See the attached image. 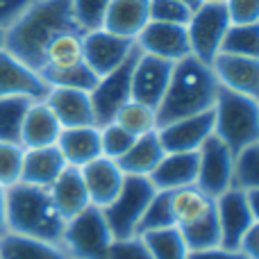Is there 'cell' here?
Listing matches in <instances>:
<instances>
[{"instance_id":"6da1fadb","label":"cell","mask_w":259,"mask_h":259,"mask_svg":"<svg viewBox=\"0 0 259 259\" xmlns=\"http://www.w3.org/2000/svg\"><path fill=\"white\" fill-rule=\"evenodd\" d=\"M71 30H80L73 18L71 0H32L27 12L5 32V50L41 71L48 44Z\"/></svg>"},{"instance_id":"7a4b0ae2","label":"cell","mask_w":259,"mask_h":259,"mask_svg":"<svg viewBox=\"0 0 259 259\" xmlns=\"http://www.w3.org/2000/svg\"><path fill=\"white\" fill-rule=\"evenodd\" d=\"M219 89L221 84L211 64L200 62L193 55L175 62L166 94L157 105V127L214 109Z\"/></svg>"},{"instance_id":"3957f363","label":"cell","mask_w":259,"mask_h":259,"mask_svg":"<svg viewBox=\"0 0 259 259\" xmlns=\"http://www.w3.org/2000/svg\"><path fill=\"white\" fill-rule=\"evenodd\" d=\"M5 214H7V232L62 243L66 219L57 211L48 189L32 187L25 182L7 187Z\"/></svg>"},{"instance_id":"277c9868","label":"cell","mask_w":259,"mask_h":259,"mask_svg":"<svg viewBox=\"0 0 259 259\" xmlns=\"http://www.w3.org/2000/svg\"><path fill=\"white\" fill-rule=\"evenodd\" d=\"M211 112H214V134L234 155L259 143L257 100L221 87Z\"/></svg>"},{"instance_id":"5b68a950","label":"cell","mask_w":259,"mask_h":259,"mask_svg":"<svg viewBox=\"0 0 259 259\" xmlns=\"http://www.w3.org/2000/svg\"><path fill=\"white\" fill-rule=\"evenodd\" d=\"M114 241L100 207L89 205L66 221L62 246L71 259H105Z\"/></svg>"},{"instance_id":"8992f818","label":"cell","mask_w":259,"mask_h":259,"mask_svg":"<svg viewBox=\"0 0 259 259\" xmlns=\"http://www.w3.org/2000/svg\"><path fill=\"white\" fill-rule=\"evenodd\" d=\"M155 191L157 189L150 182V178L125 175V182H123L118 196L107 207H103L105 221H107L114 239L137 237V225L141 221L150 198L155 196Z\"/></svg>"},{"instance_id":"52a82bcc","label":"cell","mask_w":259,"mask_h":259,"mask_svg":"<svg viewBox=\"0 0 259 259\" xmlns=\"http://www.w3.org/2000/svg\"><path fill=\"white\" fill-rule=\"evenodd\" d=\"M232 25L228 16V9L223 3H202L191 12L187 23V34L191 44V55L200 62L211 64L216 55L221 53V44L225 39V32Z\"/></svg>"},{"instance_id":"ba28073f","label":"cell","mask_w":259,"mask_h":259,"mask_svg":"<svg viewBox=\"0 0 259 259\" xmlns=\"http://www.w3.org/2000/svg\"><path fill=\"white\" fill-rule=\"evenodd\" d=\"M137 57H139V48L118 68L98 77V84L91 91V103H94L96 125L98 127L112 123L118 109L132 98V73Z\"/></svg>"},{"instance_id":"9c48e42d","label":"cell","mask_w":259,"mask_h":259,"mask_svg":"<svg viewBox=\"0 0 259 259\" xmlns=\"http://www.w3.org/2000/svg\"><path fill=\"white\" fill-rule=\"evenodd\" d=\"M234 155L216 134H211L198 148V180L196 187L207 196L219 198L230 187H234Z\"/></svg>"},{"instance_id":"30bf717a","label":"cell","mask_w":259,"mask_h":259,"mask_svg":"<svg viewBox=\"0 0 259 259\" xmlns=\"http://www.w3.org/2000/svg\"><path fill=\"white\" fill-rule=\"evenodd\" d=\"M134 50H137V41L118 36L105 27L82 32V57L98 77L118 68Z\"/></svg>"},{"instance_id":"8fae6325","label":"cell","mask_w":259,"mask_h":259,"mask_svg":"<svg viewBox=\"0 0 259 259\" xmlns=\"http://www.w3.org/2000/svg\"><path fill=\"white\" fill-rule=\"evenodd\" d=\"M137 48L152 57L166 59V62H180V59L191 55L187 25H175V23H157L150 21L137 39Z\"/></svg>"},{"instance_id":"7c38bea8","label":"cell","mask_w":259,"mask_h":259,"mask_svg":"<svg viewBox=\"0 0 259 259\" xmlns=\"http://www.w3.org/2000/svg\"><path fill=\"white\" fill-rule=\"evenodd\" d=\"M216 219L221 225V246L228 250H237L243 232L255 223L248 207L246 191L239 187H230L216 198Z\"/></svg>"},{"instance_id":"4fadbf2b","label":"cell","mask_w":259,"mask_h":259,"mask_svg":"<svg viewBox=\"0 0 259 259\" xmlns=\"http://www.w3.org/2000/svg\"><path fill=\"white\" fill-rule=\"evenodd\" d=\"M50 87L41 77L36 68L27 66L25 62L16 59L12 53H0V98L3 96H18L27 98L32 103L46 100Z\"/></svg>"},{"instance_id":"5bb4252c","label":"cell","mask_w":259,"mask_h":259,"mask_svg":"<svg viewBox=\"0 0 259 259\" xmlns=\"http://www.w3.org/2000/svg\"><path fill=\"white\" fill-rule=\"evenodd\" d=\"M170 73H173V62L152 57V55L139 50L132 73V100H139V103L157 109L170 82Z\"/></svg>"},{"instance_id":"9a60e30c","label":"cell","mask_w":259,"mask_h":259,"mask_svg":"<svg viewBox=\"0 0 259 259\" xmlns=\"http://www.w3.org/2000/svg\"><path fill=\"white\" fill-rule=\"evenodd\" d=\"M157 134L166 152H193L214 134V112L209 109L196 116L178 118L157 127Z\"/></svg>"},{"instance_id":"2e32d148","label":"cell","mask_w":259,"mask_h":259,"mask_svg":"<svg viewBox=\"0 0 259 259\" xmlns=\"http://www.w3.org/2000/svg\"><path fill=\"white\" fill-rule=\"evenodd\" d=\"M211 71L223 89L248 96L259 103V59L219 53L211 62Z\"/></svg>"},{"instance_id":"e0dca14e","label":"cell","mask_w":259,"mask_h":259,"mask_svg":"<svg viewBox=\"0 0 259 259\" xmlns=\"http://www.w3.org/2000/svg\"><path fill=\"white\" fill-rule=\"evenodd\" d=\"M82 180H84L87 193H89V202L96 207H107L114 198L118 196L123 182H125V173L114 159L100 155L98 159L89 161L80 168Z\"/></svg>"},{"instance_id":"ac0fdd59","label":"cell","mask_w":259,"mask_h":259,"mask_svg":"<svg viewBox=\"0 0 259 259\" xmlns=\"http://www.w3.org/2000/svg\"><path fill=\"white\" fill-rule=\"evenodd\" d=\"M46 105L59 125L64 127H84V125H96V114H94V103H91L89 91L80 89H62V87H53L46 96Z\"/></svg>"},{"instance_id":"d6986e66","label":"cell","mask_w":259,"mask_h":259,"mask_svg":"<svg viewBox=\"0 0 259 259\" xmlns=\"http://www.w3.org/2000/svg\"><path fill=\"white\" fill-rule=\"evenodd\" d=\"M148 178L155 184V189H161V191H178L184 187H193L198 180V150L166 152Z\"/></svg>"},{"instance_id":"ffe728a7","label":"cell","mask_w":259,"mask_h":259,"mask_svg":"<svg viewBox=\"0 0 259 259\" xmlns=\"http://www.w3.org/2000/svg\"><path fill=\"white\" fill-rule=\"evenodd\" d=\"M57 148L62 152L66 166L82 168L84 164L98 159L103 155L100 146V127L84 125V127H64L57 139Z\"/></svg>"},{"instance_id":"44dd1931","label":"cell","mask_w":259,"mask_h":259,"mask_svg":"<svg viewBox=\"0 0 259 259\" xmlns=\"http://www.w3.org/2000/svg\"><path fill=\"white\" fill-rule=\"evenodd\" d=\"M148 23H150V0H112L103 18L105 30L132 41Z\"/></svg>"},{"instance_id":"7402d4cb","label":"cell","mask_w":259,"mask_h":259,"mask_svg":"<svg viewBox=\"0 0 259 259\" xmlns=\"http://www.w3.org/2000/svg\"><path fill=\"white\" fill-rule=\"evenodd\" d=\"M64 168H66V161H64L57 146L27 148V150L23 152L21 182L32 184V187L48 189L50 184L62 175Z\"/></svg>"},{"instance_id":"603a6c76","label":"cell","mask_w":259,"mask_h":259,"mask_svg":"<svg viewBox=\"0 0 259 259\" xmlns=\"http://www.w3.org/2000/svg\"><path fill=\"white\" fill-rule=\"evenodd\" d=\"M62 134V125L46 105V100H36L30 105L25 114V121L21 127V143L23 148H46V146H57V139Z\"/></svg>"},{"instance_id":"cb8c5ba5","label":"cell","mask_w":259,"mask_h":259,"mask_svg":"<svg viewBox=\"0 0 259 259\" xmlns=\"http://www.w3.org/2000/svg\"><path fill=\"white\" fill-rule=\"evenodd\" d=\"M48 193H50V198H53L57 211L66 221L71 219V216H75L77 211H82L84 207L91 205L89 193H87V187H84V180H82V173L75 166H66V168L62 170V175L48 187Z\"/></svg>"},{"instance_id":"d4e9b609","label":"cell","mask_w":259,"mask_h":259,"mask_svg":"<svg viewBox=\"0 0 259 259\" xmlns=\"http://www.w3.org/2000/svg\"><path fill=\"white\" fill-rule=\"evenodd\" d=\"M166 155L164 146L159 141V134L155 132H148V134H141V137L134 139V143L130 146V150L121 159L116 161L121 166V170L125 175H148L157 168V164L161 161V157Z\"/></svg>"},{"instance_id":"484cf974","label":"cell","mask_w":259,"mask_h":259,"mask_svg":"<svg viewBox=\"0 0 259 259\" xmlns=\"http://www.w3.org/2000/svg\"><path fill=\"white\" fill-rule=\"evenodd\" d=\"M0 259H71L62 243L41 241L16 232L0 237Z\"/></svg>"},{"instance_id":"4316f807","label":"cell","mask_w":259,"mask_h":259,"mask_svg":"<svg viewBox=\"0 0 259 259\" xmlns=\"http://www.w3.org/2000/svg\"><path fill=\"white\" fill-rule=\"evenodd\" d=\"M214 209H216V198L207 196L196 184L170 191V211H173L175 219V228L196 223V221L205 219L207 214H211Z\"/></svg>"},{"instance_id":"83f0119b","label":"cell","mask_w":259,"mask_h":259,"mask_svg":"<svg viewBox=\"0 0 259 259\" xmlns=\"http://www.w3.org/2000/svg\"><path fill=\"white\" fill-rule=\"evenodd\" d=\"M82 32L80 30H71V32H62L57 34L53 41L48 44L44 53V68H68L82 64Z\"/></svg>"},{"instance_id":"f1b7e54d","label":"cell","mask_w":259,"mask_h":259,"mask_svg":"<svg viewBox=\"0 0 259 259\" xmlns=\"http://www.w3.org/2000/svg\"><path fill=\"white\" fill-rule=\"evenodd\" d=\"M39 73L50 89L53 87H62V89H80V91H89L91 94L94 87L98 84V75L84 62L75 64V66H68V68H44Z\"/></svg>"},{"instance_id":"f546056e","label":"cell","mask_w":259,"mask_h":259,"mask_svg":"<svg viewBox=\"0 0 259 259\" xmlns=\"http://www.w3.org/2000/svg\"><path fill=\"white\" fill-rule=\"evenodd\" d=\"M114 123H118L123 130H127L132 137H141V134L155 132L157 130V109L130 98L116 112Z\"/></svg>"},{"instance_id":"4dcf8cb0","label":"cell","mask_w":259,"mask_h":259,"mask_svg":"<svg viewBox=\"0 0 259 259\" xmlns=\"http://www.w3.org/2000/svg\"><path fill=\"white\" fill-rule=\"evenodd\" d=\"M178 230L182 234L184 243H187L189 252L209 250V248L221 246V225H219V219H216V209L211 214H207L205 219L196 221V223H189Z\"/></svg>"},{"instance_id":"1f68e13d","label":"cell","mask_w":259,"mask_h":259,"mask_svg":"<svg viewBox=\"0 0 259 259\" xmlns=\"http://www.w3.org/2000/svg\"><path fill=\"white\" fill-rule=\"evenodd\" d=\"M30 105L32 100L18 98V96H3L0 98V141L18 143Z\"/></svg>"},{"instance_id":"d6a6232c","label":"cell","mask_w":259,"mask_h":259,"mask_svg":"<svg viewBox=\"0 0 259 259\" xmlns=\"http://www.w3.org/2000/svg\"><path fill=\"white\" fill-rule=\"evenodd\" d=\"M221 53L259 59V23L230 25L223 44H221Z\"/></svg>"},{"instance_id":"836d02e7","label":"cell","mask_w":259,"mask_h":259,"mask_svg":"<svg viewBox=\"0 0 259 259\" xmlns=\"http://www.w3.org/2000/svg\"><path fill=\"white\" fill-rule=\"evenodd\" d=\"M141 239L146 241L152 259H187L189 257V248L175 225L173 228L157 230V232H148Z\"/></svg>"},{"instance_id":"e575fe53","label":"cell","mask_w":259,"mask_h":259,"mask_svg":"<svg viewBox=\"0 0 259 259\" xmlns=\"http://www.w3.org/2000/svg\"><path fill=\"white\" fill-rule=\"evenodd\" d=\"M173 225H175V219H173V211H170V191L157 189L137 225V237H143L148 232H157V230H164V228H173Z\"/></svg>"},{"instance_id":"d590c367","label":"cell","mask_w":259,"mask_h":259,"mask_svg":"<svg viewBox=\"0 0 259 259\" xmlns=\"http://www.w3.org/2000/svg\"><path fill=\"white\" fill-rule=\"evenodd\" d=\"M234 187L243 189H259V143L246 148L234 159Z\"/></svg>"},{"instance_id":"8d00e7d4","label":"cell","mask_w":259,"mask_h":259,"mask_svg":"<svg viewBox=\"0 0 259 259\" xmlns=\"http://www.w3.org/2000/svg\"><path fill=\"white\" fill-rule=\"evenodd\" d=\"M23 152H25V148L21 143L0 141V187L7 189L21 182Z\"/></svg>"},{"instance_id":"74e56055","label":"cell","mask_w":259,"mask_h":259,"mask_svg":"<svg viewBox=\"0 0 259 259\" xmlns=\"http://www.w3.org/2000/svg\"><path fill=\"white\" fill-rule=\"evenodd\" d=\"M112 0H71L73 18L82 32L103 27V18Z\"/></svg>"},{"instance_id":"f35d334b","label":"cell","mask_w":259,"mask_h":259,"mask_svg":"<svg viewBox=\"0 0 259 259\" xmlns=\"http://www.w3.org/2000/svg\"><path fill=\"white\" fill-rule=\"evenodd\" d=\"M132 134L127 130H123L118 123H107V125H100V146H103V157L118 161L123 155L130 150V146L134 143Z\"/></svg>"},{"instance_id":"ab89813d","label":"cell","mask_w":259,"mask_h":259,"mask_svg":"<svg viewBox=\"0 0 259 259\" xmlns=\"http://www.w3.org/2000/svg\"><path fill=\"white\" fill-rule=\"evenodd\" d=\"M191 12L180 0H150V21L157 23H175V25H187Z\"/></svg>"},{"instance_id":"60d3db41","label":"cell","mask_w":259,"mask_h":259,"mask_svg":"<svg viewBox=\"0 0 259 259\" xmlns=\"http://www.w3.org/2000/svg\"><path fill=\"white\" fill-rule=\"evenodd\" d=\"M105 259H152V255L141 237H127L114 239Z\"/></svg>"},{"instance_id":"b9f144b4","label":"cell","mask_w":259,"mask_h":259,"mask_svg":"<svg viewBox=\"0 0 259 259\" xmlns=\"http://www.w3.org/2000/svg\"><path fill=\"white\" fill-rule=\"evenodd\" d=\"M223 5L232 25L259 23V0H225Z\"/></svg>"},{"instance_id":"7bdbcfd3","label":"cell","mask_w":259,"mask_h":259,"mask_svg":"<svg viewBox=\"0 0 259 259\" xmlns=\"http://www.w3.org/2000/svg\"><path fill=\"white\" fill-rule=\"evenodd\" d=\"M30 5L32 0H0V30L7 32L27 12Z\"/></svg>"},{"instance_id":"ee69618b","label":"cell","mask_w":259,"mask_h":259,"mask_svg":"<svg viewBox=\"0 0 259 259\" xmlns=\"http://www.w3.org/2000/svg\"><path fill=\"white\" fill-rule=\"evenodd\" d=\"M237 250L241 255H246V259H259V223L257 221L243 232Z\"/></svg>"},{"instance_id":"f6af8a7d","label":"cell","mask_w":259,"mask_h":259,"mask_svg":"<svg viewBox=\"0 0 259 259\" xmlns=\"http://www.w3.org/2000/svg\"><path fill=\"white\" fill-rule=\"evenodd\" d=\"M187 259H246V255H241L239 250H228V248L219 246L209 248V250H193L189 252Z\"/></svg>"},{"instance_id":"bcb514c9","label":"cell","mask_w":259,"mask_h":259,"mask_svg":"<svg viewBox=\"0 0 259 259\" xmlns=\"http://www.w3.org/2000/svg\"><path fill=\"white\" fill-rule=\"evenodd\" d=\"M246 198H248V207H250L252 219L259 223V189H248Z\"/></svg>"},{"instance_id":"7dc6e473","label":"cell","mask_w":259,"mask_h":259,"mask_svg":"<svg viewBox=\"0 0 259 259\" xmlns=\"http://www.w3.org/2000/svg\"><path fill=\"white\" fill-rule=\"evenodd\" d=\"M5 202H7V189L0 187V237L7 232V214H5Z\"/></svg>"},{"instance_id":"c3c4849f","label":"cell","mask_w":259,"mask_h":259,"mask_svg":"<svg viewBox=\"0 0 259 259\" xmlns=\"http://www.w3.org/2000/svg\"><path fill=\"white\" fill-rule=\"evenodd\" d=\"M180 3H184L189 9H196V7H200V5L205 3V0H180Z\"/></svg>"},{"instance_id":"681fc988","label":"cell","mask_w":259,"mask_h":259,"mask_svg":"<svg viewBox=\"0 0 259 259\" xmlns=\"http://www.w3.org/2000/svg\"><path fill=\"white\" fill-rule=\"evenodd\" d=\"M5 50V30H0V53Z\"/></svg>"},{"instance_id":"f907efd6","label":"cell","mask_w":259,"mask_h":259,"mask_svg":"<svg viewBox=\"0 0 259 259\" xmlns=\"http://www.w3.org/2000/svg\"><path fill=\"white\" fill-rule=\"evenodd\" d=\"M205 3H225V0H205Z\"/></svg>"}]
</instances>
